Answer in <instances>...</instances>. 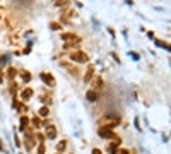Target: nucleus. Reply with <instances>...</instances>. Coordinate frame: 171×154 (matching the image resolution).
Masks as SVG:
<instances>
[{"label":"nucleus","instance_id":"3","mask_svg":"<svg viewBox=\"0 0 171 154\" xmlns=\"http://www.w3.org/2000/svg\"><path fill=\"white\" fill-rule=\"evenodd\" d=\"M70 60L79 62V64H87V62H89V57H87V53H84V51H74V53L70 55Z\"/></svg>","mask_w":171,"mask_h":154},{"label":"nucleus","instance_id":"13","mask_svg":"<svg viewBox=\"0 0 171 154\" xmlns=\"http://www.w3.org/2000/svg\"><path fill=\"white\" fill-rule=\"evenodd\" d=\"M28 123H29L28 116H21V128H26V127H28Z\"/></svg>","mask_w":171,"mask_h":154},{"label":"nucleus","instance_id":"15","mask_svg":"<svg viewBox=\"0 0 171 154\" xmlns=\"http://www.w3.org/2000/svg\"><path fill=\"white\" fill-rule=\"evenodd\" d=\"M16 74H17V72H16V69H9V72H7V77H9L10 80H12L14 77H16Z\"/></svg>","mask_w":171,"mask_h":154},{"label":"nucleus","instance_id":"11","mask_svg":"<svg viewBox=\"0 0 171 154\" xmlns=\"http://www.w3.org/2000/svg\"><path fill=\"white\" fill-rule=\"evenodd\" d=\"M93 74H94V69L89 67V69H87V72H86V75H84V80H86V82H89V79L93 77Z\"/></svg>","mask_w":171,"mask_h":154},{"label":"nucleus","instance_id":"25","mask_svg":"<svg viewBox=\"0 0 171 154\" xmlns=\"http://www.w3.org/2000/svg\"><path fill=\"white\" fill-rule=\"evenodd\" d=\"M0 82H3V70H0Z\"/></svg>","mask_w":171,"mask_h":154},{"label":"nucleus","instance_id":"8","mask_svg":"<svg viewBox=\"0 0 171 154\" xmlns=\"http://www.w3.org/2000/svg\"><path fill=\"white\" fill-rule=\"evenodd\" d=\"M39 77H41V80H43V82H46L48 86H55V77H53L52 74H45V72H43Z\"/></svg>","mask_w":171,"mask_h":154},{"label":"nucleus","instance_id":"7","mask_svg":"<svg viewBox=\"0 0 171 154\" xmlns=\"http://www.w3.org/2000/svg\"><path fill=\"white\" fill-rule=\"evenodd\" d=\"M120 144H122V141L108 144V146H106V152H108V154H116V152H118V146H120Z\"/></svg>","mask_w":171,"mask_h":154},{"label":"nucleus","instance_id":"10","mask_svg":"<svg viewBox=\"0 0 171 154\" xmlns=\"http://www.w3.org/2000/svg\"><path fill=\"white\" fill-rule=\"evenodd\" d=\"M86 100H87V101H91V103H94V101L98 100V93H96L94 89L87 91V93H86Z\"/></svg>","mask_w":171,"mask_h":154},{"label":"nucleus","instance_id":"24","mask_svg":"<svg viewBox=\"0 0 171 154\" xmlns=\"http://www.w3.org/2000/svg\"><path fill=\"white\" fill-rule=\"evenodd\" d=\"M93 154H103V152H101V149H93Z\"/></svg>","mask_w":171,"mask_h":154},{"label":"nucleus","instance_id":"2","mask_svg":"<svg viewBox=\"0 0 171 154\" xmlns=\"http://www.w3.org/2000/svg\"><path fill=\"white\" fill-rule=\"evenodd\" d=\"M98 134H99V137H103V139H111L113 142H118V141H122V139L118 137V135L115 134V132H111L110 128H103V127H99V130H98Z\"/></svg>","mask_w":171,"mask_h":154},{"label":"nucleus","instance_id":"19","mask_svg":"<svg viewBox=\"0 0 171 154\" xmlns=\"http://www.w3.org/2000/svg\"><path fill=\"white\" fill-rule=\"evenodd\" d=\"M50 28H52L53 31H58V29H62V26L57 24V23H52V24H50Z\"/></svg>","mask_w":171,"mask_h":154},{"label":"nucleus","instance_id":"17","mask_svg":"<svg viewBox=\"0 0 171 154\" xmlns=\"http://www.w3.org/2000/svg\"><path fill=\"white\" fill-rule=\"evenodd\" d=\"M31 122H33V125H34V127H41V120H39L38 116H34V118H33Z\"/></svg>","mask_w":171,"mask_h":154},{"label":"nucleus","instance_id":"22","mask_svg":"<svg viewBox=\"0 0 171 154\" xmlns=\"http://www.w3.org/2000/svg\"><path fill=\"white\" fill-rule=\"evenodd\" d=\"M116 154H130V151L128 149H118V152Z\"/></svg>","mask_w":171,"mask_h":154},{"label":"nucleus","instance_id":"21","mask_svg":"<svg viewBox=\"0 0 171 154\" xmlns=\"http://www.w3.org/2000/svg\"><path fill=\"white\" fill-rule=\"evenodd\" d=\"M36 139L39 141V144H43V141H45V135H43V134H36Z\"/></svg>","mask_w":171,"mask_h":154},{"label":"nucleus","instance_id":"20","mask_svg":"<svg viewBox=\"0 0 171 154\" xmlns=\"http://www.w3.org/2000/svg\"><path fill=\"white\" fill-rule=\"evenodd\" d=\"M38 154H45V144H39L38 146Z\"/></svg>","mask_w":171,"mask_h":154},{"label":"nucleus","instance_id":"6","mask_svg":"<svg viewBox=\"0 0 171 154\" xmlns=\"http://www.w3.org/2000/svg\"><path fill=\"white\" fill-rule=\"evenodd\" d=\"M62 67H65V69H67V70H68V72H70V74H72V75H75V77H77V75H79V69H77V67H75V65H72V64H68V62H62Z\"/></svg>","mask_w":171,"mask_h":154},{"label":"nucleus","instance_id":"18","mask_svg":"<svg viewBox=\"0 0 171 154\" xmlns=\"http://www.w3.org/2000/svg\"><path fill=\"white\" fill-rule=\"evenodd\" d=\"M65 146H67V142H65V141L58 142V146H57V151H63V149H65Z\"/></svg>","mask_w":171,"mask_h":154},{"label":"nucleus","instance_id":"5","mask_svg":"<svg viewBox=\"0 0 171 154\" xmlns=\"http://www.w3.org/2000/svg\"><path fill=\"white\" fill-rule=\"evenodd\" d=\"M45 127H46V139H55L57 137V128L53 127V125H50V123H45Z\"/></svg>","mask_w":171,"mask_h":154},{"label":"nucleus","instance_id":"16","mask_svg":"<svg viewBox=\"0 0 171 154\" xmlns=\"http://www.w3.org/2000/svg\"><path fill=\"white\" fill-rule=\"evenodd\" d=\"M103 86V79H101V77H96V79H94V87H101Z\"/></svg>","mask_w":171,"mask_h":154},{"label":"nucleus","instance_id":"1","mask_svg":"<svg viewBox=\"0 0 171 154\" xmlns=\"http://www.w3.org/2000/svg\"><path fill=\"white\" fill-rule=\"evenodd\" d=\"M99 123L103 128H110L111 130V128H115L120 123V116L115 115V113H108V115H104L103 118L99 120Z\"/></svg>","mask_w":171,"mask_h":154},{"label":"nucleus","instance_id":"23","mask_svg":"<svg viewBox=\"0 0 171 154\" xmlns=\"http://www.w3.org/2000/svg\"><path fill=\"white\" fill-rule=\"evenodd\" d=\"M130 57H132L133 60H139V55H137V53H133V51H132V53H130Z\"/></svg>","mask_w":171,"mask_h":154},{"label":"nucleus","instance_id":"12","mask_svg":"<svg viewBox=\"0 0 171 154\" xmlns=\"http://www.w3.org/2000/svg\"><path fill=\"white\" fill-rule=\"evenodd\" d=\"M48 113H50L48 106H41L39 108V116H48Z\"/></svg>","mask_w":171,"mask_h":154},{"label":"nucleus","instance_id":"14","mask_svg":"<svg viewBox=\"0 0 171 154\" xmlns=\"http://www.w3.org/2000/svg\"><path fill=\"white\" fill-rule=\"evenodd\" d=\"M21 77L24 79V82H28L29 79H31V75H29V72H26V70H21Z\"/></svg>","mask_w":171,"mask_h":154},{"label":"nucleus","instance_id":"4","mask_svg":"<svg viewBox=\"0 0 171 154\" xmlns=\"http://www.w3.org/2000/svg\"><path fill=\"white\" fill-rule=\"evenodd\" d=\"M62 39L67 41V45H79V41H81V38L77 34H74V33H63Z\"/></svg>","mask_w":171,"mask_h":154},{"label":"nucleus","instance_id":"9","mask_svg":"<svg viewBox=\"0 0 171 154\" xmlns=\"http://www.w3.org/2000/svg\"><path fill=\"white\" fill-rule=\"evenodd\" d=\"M33 94H34V91H33L31 87H26V89L21 93V98H23L24 101H28V100H31V98H33Z\"/></svg>","mask_w":171,"mask_h":154}]
</instances>
